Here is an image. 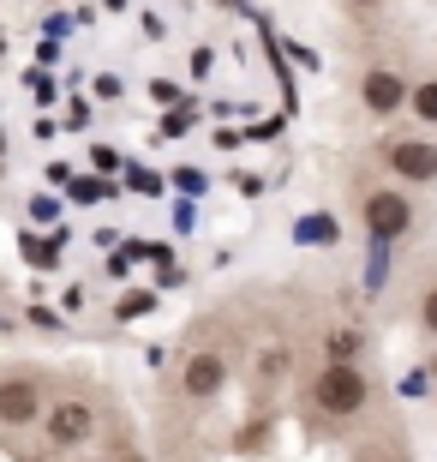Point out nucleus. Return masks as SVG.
I'll return each mask as SVG.
<instances>
[{
    "mask_svg": "<svg viewBox=\"0 0 437 462\" xmlns=\"http://www.w3.org/2000/svg\"><path fill=\"white\" fill-rule=\"evenodd\" d=\"M228 378H234V360H228V348H192V355L180 360V396L186 402H216L222 391H228Z\"/></svg>",
    "mask_w": 437,
    "mask_h": 462,
    "instance_id": "39448f33",
    "label": "nucleus"
},
{
    "mask_svg": "<svg viewBox=\"0 0 437 462\" xmlns=\"http://www.w3.org/2000/svg\"><path fill=\"white\" fill-rule=\"evenodd\" d=\"M330 355H341V360H366V330L336 325V330H330Z\"/></svg>",
    "mask_w": 437,
    "mask_h": 462,
    "instance_id": "9b49d317",
    "label": "nucleus"
},
{
    "mask_svg": "<svg viewBox=\"0 0 437 462\" xmlns=\"http://www.w3.org/2000/svg\"><path fill=\"white\" fill-rule=\"evenodd\" d=\"M90 432H96V409H90L85 396H60V402H49V409H42V439H49L54 450L90 445Z\"/></svg>",
    "mask_w": 437,
    "mask_h": 462,
    "instance_id": "423d86ee",
    "label": "nucleus"
},
{
    "mask_svg": "<svg viewBox=\"0 0 437 462\" xmlns=\"http://www.w3.org/2000/svg\"><path fill=\"white\" fill-rule=\"evenodd\" d=\"M353 462H407V445H396V439H366V445L353 450Z\"/></svg>",
    "mask_w": 437,
    "mask_h": 462,
    "instance_id": "f8f14e48",
    "label": "nucleus"
},
{
    "mask_svg": "<svg viewBox=\"0 0 437 462\" xmlns=\"http://www.w3.org/2000/svg\"><path fill=\"white\" fill-rule=\"evenodd\" d=\"M407 85H414V72L396 67V60H366V67L353 72V97L366 108L371 120H396L407 108Z\"/></svg>",
    "mask_w": 437,
    "mask_h": 462,
    "instance_id": "20e7f679",
    "label": "nucleus"
},
{
    "mask_svg": "<svg viewBox=\"0 0 437 462\" xmlns=\"http://www.w3.org/2000/svg\"><path fill=\"white\" fill-rule=\"evenodd\" d=\"M42 384L36 378H0V427L18 432V427H36L42 420Z\"/></svg>",
    "mask_w": 437,
    "mask_h": 462,
    "instance_id": "0eeeda50",
    "label": "nucleus"
},
{
    "mask_svg": "<svg viewBox=\"0 0 437 462\" xmlns=\"http://www.w3.org/2000/svg\"><path fill=\"white\" fill-rule=\"evenodd\" d=\"M353 13H384V0H348Z\"/></svg>",
    "mask_w": 437,
    "mask_h": 462,
    "instance_id": "ddd939ff",
    "label": "nucleus"
},
{
    "mask_svg": "<svg viewBox=\"0 0 437 462\" xmlns=\"http://www.w3.org/2000/svg\"><path fill=\"white\" fill-rule=\"evenodd\" d=\"M0 49H6V36H0Z\"/></svg>",
    "mask_w": 437,
    "mask_h": 462,
    "instance_id": "dca6fc26",
    "label": "nucleus"
},
{
    "mask_svg": "<svg viewBox=\"0 0 437 462\" xmlns=\"http://www.w3.org/2000/svg\"><path fill=\"white\" fill-rule=\"evenodd\" d=\"M85 462H108V457H85Z\"/></svg>",
    "mask_w": 437,
    "mask_h": 462,
    "instance_id": "2eb2a0df",
    "label": "nucleus"
},
{
    "mask_svg": "<svg viewBox=\"0 0 437 462\" xmlns=\"http://www.w3.org/2000/svg\"><path fill=\"white\" fill-rule=\"evenodd\" d=\"M300 396L323 427H353V420H366L378 409V373H371L366 360L323 355V366L300 384Z\"/></svg>",
    "mask_w": 437,
    "mask_h": 462,
    "instance_id": "f257e3e1",
    "label": "nucleus"
},
{
    "mask_svg": "<svg viewBox=\"0 0 437 462\" xmlns=\"http://www.w3.org/2000/svg\"><path fill=\"white\" fill-rule=\"evenodd\" d=\"M414 330H420L425 343H437V276L414 294Z\"/></svg>",
    "mask_w": 437,
    "mask_h": 462,
    "instance_id": "9d476101",
    "label": "nucleus"
},
{
    "mask_svg": "<svg viewBox=\"0 0 437 462\" xmlns=\"http://www.w3.org/2000/svg\"><path fill=\"white\" fill-rule=\"evenodd\" d=\"M407 115L420 120L425 133H437V72H425V79L407 85Z\"/></svg>",
    "mask_w": 437,
    "mask_h": 462,
    "instance_id": "1a4fd4ad",
    "label": "nucleus"
},
{
    "mask_svg": "<svg viewBox=\"0 0 437 462\" xmlns=\"http://www.w3.org/2000/svg\"><path fill=\"white\" fill-rule=\"evenodd\" d=\"M371 162H378V174H389V180H402V187H437V133H384L378 144H371Z\"/></svg>",
    "mask_w": 437,
    "mask_h": 462,
    "instance_id": "7ed1b4c3",
    "label": "nucleus"
},
{
    "mask_svg": "<svg viewBox=\"0 0 437 462\" xmlns=\"http://www.w3.org/2000/svg\"><path fill=\"white\" fill-rule=\"evenodd\" d=\"M425 366H432V378H437V348H432V360H425Z\"/></svg>",
    "mask_w": 437,
    "mask_h": 462,
    "instance_id": "4468645a",
    "label": "nucleus"
},
{
    "mask_svg": "<svg viewBox=\"0 0 437 462\" xmlns=\"http://www.w3.org/2000/svg\"><path fill=\"white\" fill-rule=\"evenodd\" d=\"M287 373H294V348L287 343H276V348H264V355H258V366H252V378H258V391H282L287 384Z\"/></svg>",
    "mask_w": 437,
    "mask_h": 462,
    "instance_id": "6e6552de",
    "label": "nucleus"
},
{
    "mask_svg": "<svg viewBox=\"0 0 437 462\" xmlns=\"http://www.w3.org/2000/svg\"><path fill=\"white\" fill-rule=\"evenodd\" d=\"M348 205H353V223L366 228L371 240H384V246H396V240H407L420 228V199H414V187L384 180L378 169H360L348 180Z\"/></svg>",
    "mask_w": 437,
    "mask_h": 462,
    "instance_id": "f03ea898",
    "label": "nucleus"
}]
</instances>
